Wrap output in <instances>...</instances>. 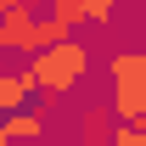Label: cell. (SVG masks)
<instances>
[{
    "instance_id": "obj_1",
    "label": "cell",
    "mask_w": 146,
    "mask_h": 146,
    "mask_svg": "<svg viewBox=\"0 0 146 146\" xmlns=\"http://www.w3.org/2000/svg\"><path fill=\"white\" fill-rule=\"evenodd\" d=\"M84 73H90V45L84 39H62V45H45V51L28 56V79H34V90L45 101H62L84 84Z\"/></svg>"
},
{
    "instance_id": "obj_3",
    "label": "cell",
    "mask_w": 146,
    "mask_h": 146,
    "mask_svg": "<svg viewBox=\"0 0 146 146\" xmlns=\"http://www.w3.org/2000/svg\"><path fill=\"white\" fill-rule=\"evenodd\" d=\"M39 135H45V112H39V107L0 118V146H23V141H39Z\"/></svg>"
},
{
    "instance_id": "obj_4",
    "label": "cell",
    "mask_w": 146,
    "mask_h": 146,
    "mask_svg": "<svg viewBox=\"0 0 146 146\" xmlns=\"http://www.w3.org/2000/svg\"><path fill=\"white\" fill-rule=\"evenodd\" d=\"M112 107H84L79 112V146H107L112 141Z\"/></svg>"
},
{
    "instance_id": "obj_8",
    "label": "cell",
    "mask_w": 146,
    "mask_h": 146,
    "mask_svg": "<svg viewBox=\"0 0 146 146\" xmlns=\"http://www.w3.org/2000/svg\"><path fill=\"white\" fill-rule=\"evenodd\" d=\"M11 11H34L39 17V0H0V17H11Z\"/></svg>"
},
{
    "instance_id": "obj_7",
    "label": "cell",
    "mask_w": 146,
    "mask_h": 146,
    "mask_svg": "<svg viewBox=\"0 0 146 146\" xmlns=\"http://www.w3.org/2000/svg\"><path fill=\"white\" fill-rule=\"evenodd\" d=\"M107 146H146V135H141L135 124H112V141H107Z\"/></svg>"
},
{
    "instance_id": "obj_5",
    "label": "cell",
    "mask_w": 146,
    "mask_h": 146,
    "mask_svg": "<svg viewBox=\"0 0 146 146\" xmlns=\"http://www.w3.org/2000/svg\"><path fill=\"white\" fill-rule=\"evenodd\" d=\"M45 17H51L56 28H62V34L73 39V28L84 23V0H51V11H45Z\"/></svg>"
},
{
    "instance_id": "obj_6",
    "label": "cell",
    "mask_w": 146,
    "mask_h": 146,
    "mask_svg": "<svg viewBox=\"0 0 146 146\" xmlns=\"http://www.w3.org/2000/svg\"><path fill=\"white\" fill-rule=\"evenodd\" d=\"M112 11H118V0H84V23H90V28H107Z\"/></svg>"
},
{
    "instance_id": "obj_9",
    "label": "cell",
    "mask_w": 146,
    "mask_h": 146,
    "mask_svg": "<svg viewBox=\"0 0 146 146\" xmlns=\"http://www.w3.org/2000/svg\"><path fill=\"white\" fill-rule=\"evenodd\" d=\"M135 129H141V135H146V112H141V118H135Z\"/></svg>"
},
{
    "instance_id": "obj_2",
    "label": "cell",
    "mask_w": 146,
    "mask_h": 146,
    "mask_svg": "<svg viewBox=\"0 0 146 146\" xmlns=\"http://www.w3.org/2000/svg\"><path fill=\"white\" fill-rule=\"evenodd\" d=\"M107 90H112V118L118 124H135L146 112V45L141 51H118L107 62Z\"/></svg>"
}]
</instances>
